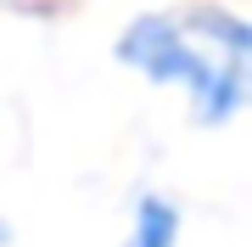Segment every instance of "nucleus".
<instances>
[{
	"label": "nucleus",
	"mask_w": 252,
	"mask_h": 247,
	"mask_svg": "<svg viewBox=\"0 0 252 247\" xmlns=\"http://www.w3.org/2000/svg\"><path fill=\"white\" fill-rule=\"evenodd\" d=\"M118 62L152 84H180L202 124H224L247 101L252 28L235 11H140L118 34Z\"/></svg>",
	"instance_id": "1"
},
{
	"label": "nucleus",
	"mask_w": 252,
	"mask_h": 247,
	"mask_svg": "<svg viewBox=\"0 0 252 247\" xmlns=\"http://www.w3.org/2000/svg\"><path fill=\"white\" fill-rule=\"evenodd\" d=\"M6 242H11V225H6V219H0V247H6Z\"/></svg>",
	"instance_id": "3"
},
{
	"label": "nucleus",
	"mask_w": 252,
	"mask_h": 247,
	"mask_svg": "<svg viewBox=\"0 0 252 247\" xmlns=\"http://www.w3.org/2000/svg\"><path fill=\"white\" fill-rule=\"evenodd\" d=\"M124 247H180V208L168 197H140L135 202V230Z\"/></svg>",
	"instance_id": "2"
}]
</instances>
